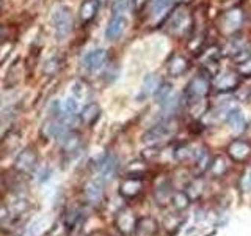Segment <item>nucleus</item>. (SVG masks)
Masks as SVG:
<instances>
[{"label":"nucleus","mask_w":251,"mask_h":236,"mask_svg":"<svg viewBox=\"0 0 251 236\" xmlns=\"http://www.w3.org/2000/svg\"><path fill=\"white\" fill-rule=\"evenodd\" d=\"M167 33L171 36H187L193 30V16L187 5H179L167 19Z\"/></svg>","instance_id":"1"},{"label":"nucleus","mask_w":251,"mask_h":236,"mask_svg":"<svg viewBox=\"0 0 251 236\" xmlns=\"http://www.w3.org/2000/svg\"><path fill=\"white\" fill-rule=\"evenodd\" d=\"M52 24H53V30L55 35L60 39H66L69 33L73 31V13L68 6H57L52 14Z\"/></svg>","instance_id":"2"},{"label":"nucleus","mask_w":251,"mask_h":236,"mask_svg":"<svg viewBox=\"0 0 251 236\" xmlns=\"http://www.w3.org/2000/svg\"><path fill=\"white\" fill-rule=\"evenodd\" d=\"M209 91H210V81L206 77V74H198L188 82L185 94H187L188 102H190L195 99L206 98Z\"/></svg>","instance_id":"3"},{"label":"nucleus","mask_w":251,"mask_h":236,"mask_svg":"<svg viewBox=\"0 0 251 236\" xmlns=\"http://www.w3.org/2000/svg\"><path fill=\"white\" fill-rule=\"evenodd\" d=\"M137 222H138V219L135 216V212L129 208L121 209L115 217V225L118 228V232L124 236H129L132 233H135Z\"/></svg>","instance_id":"4"},{"label":"nucleus","mask_w":251,"mask_h":236,"mask_svg":"<svg viewBox=\"0 0 251 236\" xmlns=\"http://www.w3.org/2000/svg\"><path fill=\"white\" fill-rule=\"evenodd\" d=\"M175 131H176V123L173 120H167L165 123H160L154 126L152 129H149L143 136V142H146V144H157V142L173 136Z\"/></svg>","instance_id":"5"},{"label":"nucleus","mask_w":251,"mask_h":236,"mask_svg":"<svg viewBox=\"0 0 251 236\" xmlns=\"http://www.w3.org/2000/svg\"><path fill=\"white\" fill-rule=\"evenodd\" d=\"M243 24V10L242 8H231L227 10L222 18H220V27L226 33H234L237 31Z\"/></svg>","instance_id":"6"},{"label":"nucleus","mask_w":251,"mask_h":236,"mask_svg":"<svg viewBox=\"0 0 251 236\" xmlns=\"http://www.w3.org/2000/svg\"><path fill=\"white\" fill-rule=\"evenodd\" d=\"M227 156L235 162H247L251 157V144L243 139L232 140L227 145Z\"/></svg>","instance_id":"7"},{"label":"nucleus","mask_w":251,"mask_h":236,"mask_svg":"<svg viewBox=\"0 0 251 236\" xmlns=\"http://www.w3.org/2000/svg\"><path fill=\"white\" fill-rule=\"evenodd\" d=\"M141 192H143V179L140 177H127L121 181L120 194L124 199H127V200L137 199Z\"/></svg>","instance_id":"8"},{"label":"nucleus","mask_w":251,"mask_h":236,"mask_svg":"<svg viewBox=\"0 0 251 236\" xmlns=\"http://www.w3.org/2000/svg\"><path fill=\"white\" fill-rule=\"evenodd\" d=\"M105 63H107V52L104 49H94L86 54L82 60V65L88 73H96V71L105 66Z\"/></svg>","instance_id":"9"},{"label":"nucleus","mask_w":251,"mask_h":236,"mask_svg":"<svg viewBox=\"0 0 251 236\" xmlns=\"http://www.w3.org/2000/svg\"><path fill=\"white\" fill-rule=\"evenodd\" d=\"M240 84V74L235 73V71H223L222 74H218L215 79V90L226 93V91H231L234 88H237Z\"/></svg>","instance_id":"10"},{"label":"nucleus","mask_w":251,"mask_h":236,"mask_svg":"<svg viewBox=\"0 0 251 236\" xmlns=\"http://www.w3.org/2000/svg\"><path fill=\"white\" fill-rule=\"evenodd\" d=\"M126 27H127V18H126L124 14H113L107 26V30H105L107 39L108 41H116V39H120L121 35L124 33Z\"/></svg>","instance_id":"11"},{"label":"nucleus","mask_w":251,"mask_h":236,"mask_svg":"<svg viewBox=\"0 0 251 236\" xmlns=\"http://www.w3.org/2000/svg\"><path fill=\"white\" fill-rule=\"evenodd\" d=\"M159 87H160L159 76H157V74H148L145 77L143 84H141V87H140V91L137 94V101H145L146 98L151 96V94H154Z\"/></svg>","instance_id":"12"},{"label":"nucleus","mask_w":251,"mask_h":236,"mask_svg":"<svg viewBox=\"0 0 251 236\" xmlns=\"http://www.w3.org/2000/svg\"><path fill=\"white\" fill-rule=\"evenodd\" d=\"M137 236H155L159 233V224L157 220L151 216H145L138 219L137 228H135Z\"/></svg>","instance_id":"13"},{"label":"nucleus","mask_w":251,"mask_h":236,"mask_svg":"<svg viewBox=\"0 0 251 236\" xmlns=\"http://www.w3.org/2000/svg\"><path fill=\"white\" fill-rule=\"evenodd\" d=\"M173 191H171V184L170 181L163 179V181H159V183L155 184V189H154V197H155V202L160 205V206H165V205H168L171 200H173Z\"/></svg>","instance_id":"14"},{"label":"nucleus","mask_w":251,"mask_h":236,"mask_svg":"<svg viewBox=\"0 0 251 236\" xmlns=\"http://www.w3.org/2000/svg\"><path fill=\"white\" fill-rule=\"evenodd\" d=\"M188 69V60L184 55H173L168 61V74L173 77H179L187 73Z\"/></svg>","instance_id":"15"},{"label":"nucleus","mask_w":251,"mask_h":236,"mask_svg":"<svg viewBox=\"0 0 251 236\" xmlns=\"http://www.w3.org/2000/svg\"><path fill=\"white\" fill-rule=\"evenodd\" d=\"M22 76H24L22 63L19 60H16L11 65L10 71H8L6 77H5V87L6 88H14V87L22 81Z\"/></svg>","instance_id":"16"},{"label":"nucleus","mask_w":251,"mask_h":236,"mask_svg":"<svg viewBox=\"0 0 251 236\" xmlns=\"http://www.w3.org/2000/svg\"><path fill=\"white\" fill-rule=\"evenodd\" d=\"M36 159H38L36 153L33 151V149L28 148L18 156V159H16V167H18L19 170H24V172L31 170L36 165Z\"/></svg>","instance_id":"17"},{"label":"nucleus","mask_w":251,"mask_h":236,"mask_svg":"<svg viewBox=\"0 0 251 236\" xmlns=\"http://www.w3.org/2000/svg\"><path fill=\"white\" fill-rule=\"evenodd\" d=\"M98 6H99V3L96 2V0H85V2L82 3V6H80V11H78L80 21L83 24L93 21V18L98 13Z\"/></svg>","instance_id":"18"},{"label":"nucleus","mask_w":251,"mask_h":236,"mask_svg":"<svg viewBox=\"0 0 251 236\" xmlns=\"http://www.w3.org/2000/svg\"><path fill=\"white\" fill-rule=\"evenodd\" d=\"M78 145H80V136L75 132H66L63 134L61 148L65 153H75L78 151Z\"/></svg>","instance_id":"19"},{"label":"nucleus","mask_w":251,"mask_h":236,"mask_svg":"<svg viewBox=\"0 0 251 236\" xmlns=\"http://www.w3.org/2000/svg\"><path fill=\"white\" fill-rule=\"evenodd\" d=\"M187 195L190 197V200L195 202V200H200L202 194H204V179L201 178H195L192 181H188L187 183Z\"/></svg>","instance_id":"20"},{"label":"nucleus","mask_w":251,"mask_h":236,"mask_svg":"<svg viewBox=\"0 0 251 236\" xmlns=\"http://www.w3.org/2000/svg\"><path fill=\"white\" fill-rule=\"evenodd\" d=\"M226 121L234 131H243V129H245V126H247L245 124V118H243V115H242V112L239 109L229 110L227 115H226Z\"/></svg>","instance_id":"21"},{"label":"nucleus","mask_w":251,"mask_h":236,"mask_svg":"<svg viewBox=\"0 0 251 236\" xmlns=\"http://www.w3.org/2000/svg\"><path fill=\"white\" fill-rule=\"evenodd\" d=\"M99 117H100V107H99V104H96V102L88 104L80 114V118L85 124H93Z\"/></svg>","instance_id":"22"},{"label":"nucleus","mask_w":251,"mask_h":236,"mask_svg":"<svg viewBox=\"0 0 251 236\" xmlns=\"http://www.w3.org/2000/svg\"><path fill=\"white\" fill-rule=\"evenodd\" d=\"M188 104H190V115L195 118V120H198V118H201L207 112V99L206 98L190 101Z\"/></svg>","instance_id":"23"},{"label":"nucleus","mask_w":251,"mask_h":236,"mask_svg":"<svg viewBox=\"0 0 251 236\" xmlns=\"http://www.w3.org/2000/svg\"><path fill=\"white\" fill-rule=\"evenodd\" d=\"M227 167H229V165H227L226 157L225 156H217L210 164V172H212V175H214V177H223L225 173L227 172Z\"/></svg>","instance_id":"24"},{"label":"nucleus","mask_w":251,"mask_h":236,"mask_svg":"<svg viewBox=\"0 0 251 236\" xmlns=\"http://www.w3.org/2000/svg\"><path fill=\"white\" fill-rule=\"evenodd\" d=\"M148 172V164L145 161H133L127 165V169H126V173H127V177H140L143 178V173Z\"/></svg>","instance_id":"25"},{"label":"nucleus","mask_w":251,"mask_h":236,"mask_svg":"<svg viewBox=\"0 0 251 236\" xmlns=\"http://www.w3.org/2000/svg\"><path fill=\"white\" fill-rule=\"evenodd\" d=\"M210 164H212V161H210L207 149H201L198 156H196V173L201 175V173L207 170V167H210Z\"/></svg>","instance_id":"26"},{"label":"nucleus","mask_w":251,"mask_h":236,"mask_svg":"<svg viewBox=\"0 0 251 236\" xmlns=\"http://www.w3.org/2000/svg\"><path fill=\"white\" fill-rule=\"evenodd\" d=\"M115 169H116V159H115V157L113 156L105 157V159L100 162V175H102V178H105V179L112 178V175L115 173Z\"/></svg>","instance_id":"27"},{"label":"nucleus","mask_w":251,"mask_h":236,"mask_svg":"<svg viewBox=\"0 0 251 236\" xmlns=\"http://www.w3.org/2000/svg\"><path fill=\"white\" fill-rule=\"evenodd\" d=\"M193 154H195V153H193V148H192L190 145H185V144L176 147V149H175V159L179 161V162H187V161H190Z\"/></svg>","instance_id":"28"},{"label":"nucleus","mask_w":251,"mask_h":236,"mask_svg":"<svg viewBox=\"0 0 251 236\" xmlns=\"http://www.w3.org/2000/svg\"><path fill=\"white\" fill-rule=\"evenodd\" d=\"M85 192H86V197H88L90 200L100 199V195H102V183H100V181H98V179L91 181V183L86 184Z\"/></svg>","instance_id":"29"},{"label":"nucleus","mask_w":251,"mask_h":236,"mask_svg":"<svg viewBox=\"0 0 251 236\" xmlns=\"http://www.w3.org/2000/svg\"><path fill=\"white\" fill-rule=\"evenodd\" d=\"M173 202H175V206L177 211H184L185 208H188V205H190V197L187 195V192H176L173 195Z\"/></svg>","instance_id":"30"},{"label":"nucleus","mask_w":251,"mask_h":236,"mask_svg":"<svg viewBox=\"0 0 251 236\" xmlns=\"http://www.w3.org/2000/svg\"><path fill=\"white\" fill-rule=\"evenodd\" d=\"M171 85L170 84H160V87L157 88V91L154 93V96L157 99V102H160V104H163L165 101H168L170 96H171Z\"/></svg>","instance_id":"31"},{"label":"nucleus","mask_w":251,"mask_h":236,"mask_svg":"<svg viewBox=\"0 0 251 236\" xmlns=\"http://www.w3.org/2000/svg\"><path fill=\"white\" fill-rule=\"evenodd\" d=\"M71 93H73V98H75L77 101H82L86 96V85L82 81H75L71 87Z\"/></svg>","instance_id":"32"},{"label":"nucleus","mask_w":251,"mask_h":236,"mask_svg":"<svg viewBox=\"0 0 251 236\" xmlns=\"http://www.w3.org/2000/svg\"><path fill=\"white\" fill-rule=\"evenodd\" d=\"M58 69H60V59H57V57H52L44 63V73L46 74L52 76V74L57 73Z\"/></svg>","instance_id":"33"},{"label":"nucleus","mask_w":251,"mask_h":236,"mask_svg":"<svg viewBox=\"0 0 251 236\" xmlns=\"http://www.w3.org/2000/svg\"><path fill=\"white\" fill-rule=\"evenodd\" d=\"M11 51H13V43L11 41H5V43L0 44V65H2V61L6 60V57L11 54Z\"/></svg>","instance_id":"34"},{"label":"nucleus","mask_w":251,"mask_h":236,"mask_svg":"<svg viewBox=\"0 0 251 236\" xmlns=\"http://www.w3.org/2000/svg\"><path fill=\"white\" fill-rule=\"evenodd\" d=\"M237 73H239L240 76L251 77V57H250V59H247L245 61L239 63V69H237Z\"/></svg>","instance_id":"35"},{"label":"nucleus","mask_w":251,"mask_h":236,"mask_svg":"<svg viewBox=\"0 0 251 236\" xmlns=\"http://www.w3.org/2000/svg\"><path fill=\"white\" fill-rule=\"evenodd\" d=\"M90 236H108V233L104 230H94Z\"/></svg>","instance_id":"36"},{"label":"nucleus","mask_w":251,"mask_h":236,"mask_svg":"<svg viewBox=\"0 0 251 236\" xmlns=\"http://www.w3.org/2000/svg\"><path fill=\"white\" fill-rule=\"evenodd\" d=\"M0 33H2V30H0Z\"/></svg>","instance_id":"37"}]
</instances>
